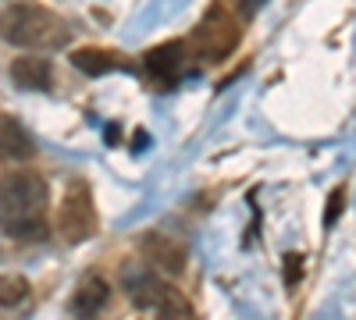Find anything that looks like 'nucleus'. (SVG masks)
<instances>
[{
    "label": "nucleus",
    "instance_id": "1",
    "mask_svg": "<svg viewBox=\"0 0 356 320\" xmlns=\"http://www.w3.org/2000/svg\"><path fill=\"white\" fill-rule=\"evenodd\" d=\"M47 182L36 171H11L0 178V224L8 235L40 242L47 239Z\"/></svg>",
    "mask_w": 356,
    "mask_h": 320
},
{
    "label": "nucleus",
    "instance_id": "2",
    "mask_svg": "<svg viewBox=\"0 0 356 320\" xmlns=\"http://www.w3.org/2000/svg\"><path fill=\"white\" fill-rule=\"evenodd\" d=\"M0 36L15 47H47V43H61L65 28L54 11L40 4H11L0 11Z\"/></svg>",
    "mask_w": 356,
    "mask_h": 320
},
{
    "label": "nucleus",
    "instance_id": "3",
    "mask_svg": "<svg viewBox=\"0 0 356 320\" xmlns=\"http://www.w3.org/2000/svg\"><path fill=\"white\" fill-rule=\"evenodd\" d=\"M235 43H239V22L228 18L221 8L207 15L193 33V47H196V53L203 57V61H225V57L235 50Z\"/></svg>",
    "mask_w": 356,
    "mask_h": 320
},
{
    "label": "nucleus",
    "instance_id": "4",
    "mask_svg": "<svg viewBox=\"0 0 356 320\" xmlns=\"http://www.w3.org/2000/svg\"><path fill=\"white\" fill-rule=\"evenodd\" d=\"M57 231H61L65 242H82L97 231V210H93V196L82 182L68 185L61 214H57Z\"/></svg>",
    "mask_w": 356,
    "mask_h": 320
},
{
    "label": "nucleus",
    "instance_id": "5",
    "mask_svg": "<svg viewBox=\"0 0 356 320\" xmlns=\"http://www.w3.org/2000/svg\"><path fill=\"white\" fill-rule=\"evenodd\" d=\"M143 253H146V260H150V264H154L161 274H168V278H175V274L186 271V246L175 242V239H168V235H146V239H143Z\"/></svg>",
    "mask_w": 356,
    "mask_h": 320
},
{
    "label": "nucleus",
    "instance_id": "6",
    "mask_svg": "<svg viewBox=\"0 0 356 320\" xmlns=\"http://www.w3.org/2000/svg\"><path fill=\"white\" fill-rule=\"evenodd\" d=\"M107 296H111V288L100 274H86L82 285L75 288V296H72V313L79 320H89V317H97L104 306H107Z\"/></svg>",
    "mask_w": 356,
    "mask_h": 320
},
{
    "label": "nucleus",
    "instance_id": "7",
    "mask_svg": "<svg viewBox=\"0 0 356 320\" xmlns=\"http://www.w3.org/2000/svg\"><path fill=\"white\" fill-rule=\"evenodd\" d=\"M0 153L11 157V160H29L36 153L33 135H29L22 128V121L11 118V114H0Z\"/></svg>",
    "mask_w": 356,
    "mask_h": 320
},
{
    "label": "nucleus",
    "instance_id": "8",
    "mask_svg": "<svg viewBox=\"0 0 356 320\" xmlns=\"http://www.w3.org/2000/svg\"><path fill=\"white\" fill-rule=\"evenodd\" d=\"M50 61L47 57H36V53H25V57H15L11 61V78L22 90H50Z\"/></svg>",
    "mask_w": 356,
    "mask_h": 320
},
{
    "label": "nucleus",
    "instance_id": "9",
    "mask_svg": "<svg viewBox=\"0 0 356 320\" xmlns=\"http://www.w3.org/2000/svg\"><path fill=\"white\" fill-rule=\"evenodd\" d=\"M122 281H125V288H129V296L139 303V306H154L157 303V296H161V281H157V274H150L146 267H139V264H125L122 267Z\"/></svg>",
    "mask_w": 356,
    "mask_h": 320
},
{
    "label": "nucleus",
    "instance_id": "10",
    "mask_svg": "<svg viewBox=\"0 0 356 320\" xmlns=\"http://www.w3.org/2000/svg\"><path fill=\"white\" fill-rule=\"evenodd\" d=\"M182 57H186V43L182 40H168L161 47H154L146 53V71L154 78H171L178 68H182Z\"/></svg>",
    "mask_w": 356,
    "mask_h": 320
},
{
    "label": "nucleus",
    "instance_id": "11",
    "mask_svg": "<svg viewBox=\"0 0 356 320\" xmlns=\"http://www.w3.org/2000/svg\"><path fill=\"white\" fill-rule=\"evenodd\" d=\"M72 65L82 71V75H107L111 68H118V57L100 50V47H82V50H72Z\"/></svg>",
    "mask_w": 356,
    "mask_h": 320
},
{
    "label": "nucleus",
    "instance_id": "12",
    "mask_svg": "<svg viewBox=\"0 0 356 320\" xmlns=\"http://www.w3.org/2000/svg\"><path fill=\"white\" fill-rule=\"evenodd\" d=\"M154 306H157V320H193L189 299L178 292V288H171V285L161 288V296H157Z\"/></svg>",
    "mask_w": 356,
    "mask_h": 320
},
{
    "label": "nucleus",
    "instance_id": "13",
    "mask_svg": "<svg viewBox=\"0 0 356 320\" xmlns=\"http://www.w3.org/2000/svg\"><path fill=\"white\" fill-rule=\"evenodd\" d=\"M29 299V281L22 274H0V306L11 310Z\"/></svg>",
    "mask_w": 356,
    "mask_h": 320
},
{
    "label": "nucleus",
    "instance_id": "14",
    "mask_svg": "<svg viewBox=\"0 0 356 320\" xmlns=\"http://www.w3.org/2000/svg\"><path fill=\"white\" fill-rule=\"evenodd\" d=\"M282 267H285V285H289V288L300 285V278H303V260H300V253H285Z\"/></svg>",
    "mask_w": 356,
    "mask_h": 320
},
{
    "label": "nucleus",
    "instance_id": "15",
    "mask_svg": "<svg viewBox=\"0 0 356 320\" xmlns=\"http://www.w3.org/2000/svg\"><path fill=\"white\" fill-rule=\"evenodd\" d=\"M342 207H346V189H335L332 199H328V207H324V224H335L339 214H342Z\"/></svg>",
    "mask_w": 356,
    "mask_h": 320
}]
</instances>
